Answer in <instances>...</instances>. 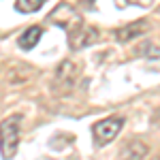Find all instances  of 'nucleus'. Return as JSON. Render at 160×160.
Wrapping results in <instances>:
<instances>
[{
  "label": "nucleus",
  "instance_id": "2",
  "mask_svg": "<svg viewBox=\"0 0 160 160\" xmlns=\"http://www.w3.org/2000/svg\"><path fill=\"white\" fill-rule=\"evenodd\" d=\"M122 126H124V118H120V115L105 118V120L96 122V124H94V128H92V135H94V145H96V148H102V145L111 143L115 137L120 135Z\"/></svg>",
  "mask_w": 160,
  "mask_h": 160
},
{
  "label": "nucleus",
  "instance_id": "4",
  "mask_svg": "<svg viewBox=\"0 0 160 160\" xmlns=\"http://www.w3.org/2000/svg\"><path fill=\"white\" fill-rule=\"evenodd\" d=\"M77 75H79V68L75 66L71 60H64L58 66V73H56V83L58 86H64V90H71L77 81Z\"/></svg>",
  "mask_w": 160,
  "mask_h": 160
},
{
  "label": "nucleus",
  "instance_id": "1",
  "mask_svg": "<svg viewBox=\"0 0 160 160\" xmlns=\"http://www.w3.org/2000/svg\"><path fill=\"white\" fill-rule=\"evenodd\" d=\"M19 126H22V115L15 113L0 122V154L4 160H11L17 152L19 143Z\"/></svg>",
  "mask_w": 160,
  "mask_h": 160
},
{
  "label": "nucleus",
  "instance_id": "8",
  "mask_svg": "<svg viewBox=\"0 0 160 160\" xmlns=\"http://www.w3.org/2000/svg\"><path fill=\"white\" fill-rule=\"evenodd\" d=\"M41 37H43V28L41 26H30L28 30H26L24 34L19 37V41H17V45L22 47V49H32L34 45H37L38 41H41Z\"/></svg>",
  "mask_w": 160,
  "mask_h": 160
},
{
  "label": "nucleus",
  "instance_id": "9",
  "mask_svg": "<svg viewBox=\"0 0 160 160\" xmlns=\"http://www.w3.org/2000/svg\"><path fill=\"white\" fill-rule=\"evenodd\" d=\"M43 7V0H15V9L22 13H34Z\"/></svg>",
  "mask_w": 160,
  "mask_h": 160
},
{
  "label": "nucleus",
  "instance_id": "7",
  "mask_svg": "<svg viewBox=\"0 0 160 160\" xmlns=\"http://www.w3.org/2000/svg\"><path fill=\"white\" fill-rule=\"evenodd\" d=\"M148 154V145L143 141H130L120 154V160H143Z\"/></svg>",
  "mask_w": 160,
  "mask_h": 160
},
{
  "label": "nucleus",
  "instance_id": "10",
  "mask_svg": "<svg viewBox=\"0 0 160 160\" xmlns=\"http://www.w3.org/2000/svg\"><path fill=\"white\" fill-rule=\"evenodd\" d=\"M130 2H135V4H149L152 0H130Z\"/></svg>",
  "mask_w": 160,
  "mask_h": 160
},
{
  "label": "nucleus",
  "instance_id": "5",
  "mask_svg": "<svg viewBox=\"0 0 160 160\" xmlns=\"http://www.w3.org/2000/svg\"><path fill=\"white\" fill-rule=\"evenodd\" d=\"M96 37H98V32H96L94 28L81 26V28H77L75 32H71L68 43H71L73 49H81V47H86V45H92V43L96 41Z\"/></svg>",
  "mask_w": 160,
  "mask_h": 160
},
{
  "label": "nucleus",
  "instance_id": "6",
  "mask_svg": "<svg viewBox=\"0 0 160 160\" xmlns=\"http://www.w3.org/2000/svg\"><path fill=\"white\" fill-rule=\"evenodd\" d=\"M148 19H139V22H132V24L124 26V28H120V30H115V38L120 41V43H128L130 38L139 37V34H143V32H148Z\"/></svg>",
  "mask_w": 160,
  "mask_h": 160
},
{
  "label": "nucleus",
  "instance_id": "11",
  "mask_svg": "<svg viewBox=\"0 0 160 160\" xmlns=\"http://www.w3.org/2000/svg\"><path fill=\"white\" fill-rule=\"evenodd\" d=\"M86 2H94V0H86Z\"/></svg>",
  "mask_w": 160,
  "mask_h": 160
},
{
  "label": "nucleus",
  "instance_id": "3",
  "mask_svg": "<svg viewBox=\"0 0 160 160\" xmlns=\"http://www.w3.org/2000/svg\"><path fill=\"white\" fill-rule=\"evenodd\" d=\"M49 22H53L56 26H60L64 30H68V32H75L77 28H81L83 22H81V15L75 11L71 4H66V2H62L58 4L53 13H49Z\"/></svg>",
  "mask_w": 160,
  "mask_h": 160
}]
</instances>
